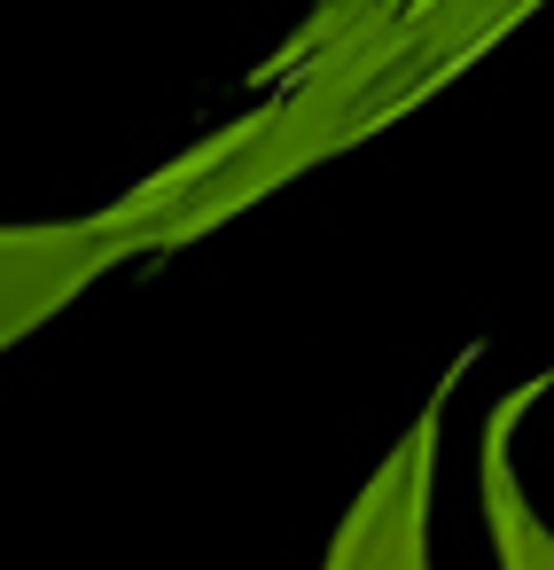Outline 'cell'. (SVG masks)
<instances>
[{
    "label": "cell",
    "mask_w": 554,
    "mask_h": 570,
    "mask_svg": "<svg viewBox=\"0 0 554 570\" xmlns=\"http://www.w3.org/2000/svg\"><path fill=\"white\" fill-rule=\"evenodd\" d=\"M437 438H445V406H429L390 461H375L367 492L352 500L328 570H429V476H437Z\"/></svg>",
    "instance_id": "obj_1"
},
{
    "label": "cell",
    "mask_w": 554,
    "mask_h": 570,
    "mask_svg": "<svg viewBox=\"0 0 554 570\" xmlns=\"http://www.w3.org/2000/svg\"><path fill=\"white\" fill-rule=\"evenodd\" d=\"M531 399H538V383H515L507 406L484 430V523H492L499 570H554V523L538 515V500H531V484L515 469V422H523Z\"/></svg>",
    "instance_id": "obj_2"
}]
</instances>
